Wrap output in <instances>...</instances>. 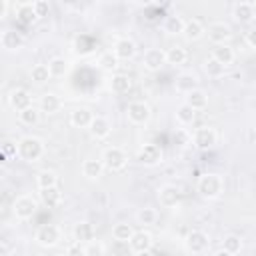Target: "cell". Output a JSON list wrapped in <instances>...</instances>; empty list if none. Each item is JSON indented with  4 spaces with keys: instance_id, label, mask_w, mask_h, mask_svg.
Returning <instances> with one entry per match:
<instances>
[{
    "instance_id": "obj_1",
    "label": "cell",
    "mask_w": 256,
    "mask_h": 256,
    "mask_svg": "<svg viewBox=\"0 0 256 256\" xmlns=\"http://www.w3.org/2000/svg\"><path fill=\"white\" fill-rule=\"evenodd\" d=\"M196 190L204 200H216L224 192V178L216 172H206L198 178Z\"/></svg>"
},
{
    "instance_id": "obj_2",
    "label": "cell",
    "mask_w": 256,
    "mask_h": 256,
    "mask_svg": "<svg viewBox=\"0 0 256 256\" xmlns=\"http://www.w3.org/2000/svg\"><path fill=\"white\" fill-rule=\"evenodd\" d=\"M18 158L32 164L44 156V142L38 136H22L18 142Z\"/></svg>"
},
{
    "instance_id": "obj_3",
    "label": "cell",
    "mask_w": 256,
    "mask_h": 256,
    "mask_svg": "<svg viewBox=\"0 0 256 256\" xmlns=\"http://www.w3.org/2000/svg\"><path fill=\"white\" fill-rule=\"evenodd\" d=\"M100 160H102V164H104L106 170L118 172V170L126 168V164H128V154H126L120 146H108V148H104Z\"/></svg>"
},
{
    "instance_id": "obj_4",
    "label": "cell",
    "mask_w": 256,
    "mask_h": 256,
    "mask_svg": "<svg viewBox=\"0 0 256 256\" xmlns=\"http://www.w3.org/2000/svg\"><path fill=\"white\" fill-rule=\"evenodd\" d=\"M60 238H62V232H60V228H58L56 224H42V226H38V230L34 232V242H36L38 246H42V248H52V246H56V244L60 242Z\"/></svg>"
},
{
    "instance_id": "obj_5",
    "label": "cell",
    "mask_w": 256,
    "mask_h": 256,
    "mask_svg": "<svg viewBox=\"0 0 256 256\" xmlns=\"http://www.w3.org/2000/svg\"><path fill=\"white\" fill-rule=\"evenodd\" d=\"M12 212H14V216L18 220H28L38 212V200L34 196H30V194H22V196H18L14 200Z\"/></svg>"
},
{
    "instance_id": "obj_6",
    "label": "cell",
    "mask_w": 256,
    "mask_h": 256,
    "mask_svg": "<svg viewBox=\"0 0 256 256\" xmlns=\"http://www.w3.org/2000/svg\"><path fill=\"white\" fill-rule=\"evenodd\" d=\"M126 116H128V120H130L132 124L142 126V124H146V122L150 120L152 110H150V106H148L144 100H134V102H130V104L126 106Z\"/></svg>"
},
{
    "instance_id": "obj_7",
    "label": "cell",
    "mask_w": 256,
    "mask_h": 256,
    "mask_svg": "<svg viewBox=\"0 0 256 256\" xmlns=\"http://www.w3.org/2000/svg\"><path fill=\"white\" fill-rule=\"evenodd\" d=\"M192 144L198 150H210V148H214L218 144V132L212 126H202V128H198L194 132Z\"/></svg>"
},
{
    "instance_id": "obj_8",
    "label": "cell",
    "mask_w": 256,
    "mask_h": 256,
    "mask_svg": "<svg viewBox=\"0 0 256 256\" xmlns=\"http://www.w3.org/2000/svg\"><path fill=\"white\" fill-rule=\"evenodd\" d=\"M136 160L142 164V166H158L162 162V148L158 144H142L136 152Z\"/></svg>"
},
{
    "instance_id": "obj_9",
    "label": "cell",
    "mask_w": 256,
    "mask_h": 256,
    "mask_svg": "<svg viewBox=\"0 0 256 256\" xmlns=\"http://www.w3.org/2000/svg\"><path fill=\"white\" fill-rule=\"evenodd\" d=\"M206 34H208V40L214 42V46L228 44V40L232 38V28L226 22H212V24H208Z\"/></svg>"
},
{
    "instance_id": "obj_10",
    "label": "cell",
    "mask_w": 256,
    "mask_h": 256,
    "mask_svg": "<svg viewBox=\"0 0 256 256\" xmlns=\"http://www.w3.org/2000/svg\"><path fill=\"white\" fill-rule=\"evenodd\" d=\"M180 198H182V192H180V188L174 186V184H162V186L158 188V202H160V206H164V208H174V206H178V204H180Z\"/></svg>"
},
{
    "instance_id": "obj_11",
    "label": "cell",
    "mask_w": 256,
    "mask_h": 256,
    "mask_svg": "<svg viewBox=\"0 0 256 256\" xmlns=\"http://www.w3.org/2000/svg\"><path fill=\"white\" fill-rule=\"evenodd\" d=\"M184 242H186L188 252H192V254H202V252H206V248H208V244H210V238H208V234H206L204 230H190Z\"/></svg>"
},
{
    "instance_id": "obj_12",
    "label": "cell",
    "mask_w": 256,
    "mask_h": 256,
    "mask_svg": "<svg viewBox=\"0 0 256 256\" xmlns=\"http://www.w3.org/2000/svg\"><path fill=\"white\" fill-rule=\"evenodd\" d=\"M142 64L148 72H158L166 64V50L162 48H148L142 56Z\"/></svg>"
},
{
    "instance_id": "obj_13",
    "label": "cell",
    "mask_w": 256,
    "mask_h": 256,
    "mask_svg": "<svg viewBox=\"0 0 256 256\" xmlns=\"http://www.w3.org/2000/svg\"><path fill=\"white\" fill-rule=\"evenodd\" d=\"M8 104H10L12 110L22 112V110H26V108L32 106V96H30V92L24 90V88H14V90L8 94Z\"/></svg>"
},
{
    "instance_id": "obj_14",
    "label": "cell",
    "mask_w": 256,
    "mask_h": 256,
    "mask_svg": "<svg viewBox=\"0 0 256 256\" xmlns=\"http://www.w3.org/2000/svg\"><path fill=\"white\" fill-rule=\"evenodd\" d=\"M72 236H74V242H80V244H88L96 238V230L94 226L88 222V220H82V222H76L74 228H72Z\"/></svg>"
},
{
    "instance_id": "obj_15",
    "label": "cell",
    "mask_w": 256,
    "mask_h": 256,
    "mask_svg": "<svg viewBox=\"0 0 256 256\" xmlns=\"http://www.w3.org/2000/svg\"><path fill=\"white\" fill-rule=\"evenodd\" d=\"M152 244H154V238L148 230H136L134 236L130 238L128 246L132 252H144V250H152Z\"/></svg>"
},
{
    "instance_id": "obj_16",
    "label": "cell",
    "mask_w": 256,
    "mask_h": 256,
    "mask_svg": "<svg viewBox=\"0 0 256 256\" xmlns=\"http://www.w3.org/2000/svg\"><path fill=\"white\" fill-rule=\"evenodd\" d=\"M112 52L118 56V60H132L136 56V42L132 38H118Z\"/></svg>"
},
{
    "instance_id": "obj_17",
    "label": "cell",
    "mask_w": 256,
    "mask_h": 256,
    "mask_svg": "<svg viewBox=\"0 0 256 256\" xmlns=\"http://www.w3.org/2000/svg\"><path fill=\"white\" fill-rule=\"evenodd\" d=\"M0 44H2L4 50H8V52H16V50H20V48L24 46V36H22L20 32L8 28V30L2 32V36H0Z\"/></svg>"
},
{
    "instance_id": "obj_18",
    "label": "cell",
    "mask_w": 256,
    "mask_h": 256,
    "mask_svg": "<svg viewBox=\"0 0 256 256\" xmlns=\"http://www.w3.org/2000/svg\"><path fill=\"white\" fill-rule=\"evenodd\" d=\"M88 130H90L92 138H96V140H104V138L110 136V132H112V124H110V120H108L106 116H94V120H92V124H90Z\"/></svg>"
},
{
    "instance_id": "obj_19",
    "label": "cell",
    "mask_w": 256,
    "mask_h": 256,
    "mask_svg": "<svg viewBox=\"0 0 256 256\" xmlns=\"http://www.w3.org/2000/svg\"><path fill=\"white\" fill-rule=\"evenodd\" d=\"M92 120H94V114H92L90 108L80 106V108H74V110L70 112V124H72L74 128H90Z\"/></svg>"
},
{
    "instance_id": "obj_20",
    "label": "cell",
    "mask_w": 256,
    "mask_h": 256,
    "mask_svg": "<svg viewBox=\"0 0 256 256\" xmlns=\"http://www.w3.org/2000/svg\"><path fill=\"white\" fill-rule=\"evenodd\" d=\"M38 106H40V112L56 114V112H60V108H62V100H60V96L54 94V92H44V94L40 96Z\"/></svg>"
},
{
    "instance_id": "obj_21",
    "label": "cell",
    "mask_w": 256,
    "mask_h": 256,
    "mask_svg": "<svg viewBox=\"0 0 256 256\" xmlns=\"http://www.w3.org/2000/svg\"><path fill=\"white\" fill-rule=\"evenodd\" d=\"M232 16H234V20H236L238 24H250V22L254 20V16H256L252 2H238V4L234 6Z\"/></svg>"
},
{
    "instance_id": "obj_22",
    "label": "cell",
    "mask_w": 256,
    "mask_h": 256,
    "mask_svg": "<svg viewBox=\"0 0 256 256\" xmlns=\"http://www.w3.org/2000/svg\"><path fill=\"white\" fill-rule=\"evenodd\" d=\"M176 90L182 94H190L194 90H198V76L194 72H182L176 78Z\"/></svg>"
},
{
    "instance_id": "obj_23",
    "label": "cell",
    "mask_w": 256,
    "mask_h": 256,
    "mask_svg": "<svg viewBox=\"0 0 256 256\" xmlns=\"http://www.w3.org/2000/svg\"><path fill=\"white\" fill-rule=\"evenodd\" d=\"M70 68H72L70 60L64 58V56H54V58L48 60V70H50L52 78H62V76H66V74L70 72Z\"/></svg>"
},
{
    "instance_id": "obj_24",
    "label": "cell",
    "mask_w": 256,
    "mask_h": 256,
    "mask_svg": "<svg viewBox=\"0 0 256 256\" xmlns=\"http://www.w3.org/2000/svg\"><path fill=\"white\" fill-rule=\"evenodd\" d=\"M104 170H106V168H104L102 160L86 158V160L82 162V176H84V178H88V180H98V178L102 176V172H104Z\"/></svg>"
},
{
    "instance_id": "obj_25",
    "label": "cell",
    "mask_w": 256,
    "mask_h": 256,
    "mask_svg": "<svg viewBox=\"0 0 256 256\" xmlns=\"http://www.w3.org/2000/svg\"><path fill=\"white\" fill-rule=\"evenodd\" d=\"M212 58L214 60H218L222 66H230L232 62H234V58H236V54H234V48L230 46V44H218V46H214L212 48Z\"/></svg>"
},
{
    "instance_id": "obj_26",
    "label": "cell",
    "mask_w": 256,
    "mask_h": 256,
    "mask_svg": "<svg viewBox=\"0 0 256 256\" xmlns=\"http://www.w3.org/2000/svg\"><path fill=\"white\" fill-rule=\"evenodd\" d=\"M38 198H40V202L46 208H58L60 202H62V192L58 190V186H54V188H42L38 192Z\"/></svg>"
},
{
    "instance_id": "obj_27",
    "label": "cell",
    "mask_w": 256,
    "mask_h": 256,
    "mask_svg": "<svg viewBox=\"0 0 256 256\" xmlns=\"http://www.w3.org/2000/svg\"><path fill=\"white\" fill-rule=\"evenodd\" d=\"M16 20L20 24H24V26L34 24L38 20V16L34 12V2H22V4H18V8H16Z\"/></svg>"
},
{
    "instance_id": "obj_28",
    "label": "cell",
    "mask_w": 256,
    "mask_h": 256,
    "mask_svg": "<svg viewBox=\"0 0 256 256\" xmlns=\"http://www.w3.org/2000/svg\"><path fill=\"white\" fill-rule=\"evenodd\" d=\"M204 34H206V26H204L200 20H196V18L186 20V26H184V32H182V36H184L186 40L194 42V40H200Z\"/></svg>"
},
{
    "instance_id": "obj_29",
    "label": "cell",
    "mask_w": 256,
    "mask_h": 256,
    "mask_svg": "<svg viewBox=\"0 0 256 256\" xmlns=\"http://www.w3.org/2000/svg\"><path fill=\"white\" fill-rule=\"evenodd\" d=\"M184 26H186V20H182V16H178V14L166 16V20H164V24H162L164 32L170 34V36L182 34V32H184Z\"/></svg>"
},
{
    "instance_id": "obj_30",
    "label": "cell",
    "mask_w": 256,
    "mask_h": 256,
    "mask_svg": "<svg viewBox=\"0 0 256 256\" xmlns=\"http://www.w3.org/2000/svg\"><path fill=\"white\" fill-rule=\"evenodd\" d=\"M132 88V78L128 74H112V80H110V90L116 92V94H126L128 90Z\"/></svg>"
},
{
    "instance_id": "obj_31",
    "label": "cell",
    "mask_w": 256,
    "mask_h": 256,
    "mask_svg": "<svg viewBox=\"0 0 256 256\" xmlns=\"http://www.w3.org/2000/svg\"><path fill=\"white\" fill-rule=\"evenodd\" d=\"M96 64H98V68L104 70V72H114V70L118 68L120 60H118V56H116L112 50H106V52H102V54L98 56Z\"/></svg>"
},
{
    "instance_id": "obj_32",
    "label": "cell",
    "mask_w": 256,
    "mask_h": 256,
    "mask_svg": "<svg viewBox=\"0 0 256 256\" xmlns=\"http://www.w3.org/2000/svg\"><path fill=\"white\" fill-rule=\"evenodd\" d=\"M134 228H132V224H128V222H118V224H114L112 226V238L116 240V242H130V238L134 236Z\"/></svg>"
},
{
    "instance_id": "obj_33",
    "label": "cell",
    "mask_w": 256,
    "mask_h": 256,
    "mask_svg": "<svg viewBox=\"0 0 256 256\" xmlns=\"http://www.w3.org/2000/svg\"><path fill=\"white\" fill-rule=\"evenodd\" d=\"M186 58H188L186 48H182L178 44L176 46H170L166 50V64H170V66H180V64L186 62Z\"/></svg>"
},
{
    "instance_id": "obj_34",
    "label": "cell",
    "mask_w": 256,
    "mask_h": 256,
    "mask_svg": "<svg viewBox=\"0 0 256 256\" xmlns=\"http://www.w3.org/2000/svg\"><path fill=\"white\" fill-rule=\"evenodd\" d=\"M186 104H188L190 108H194L196 112H198V110H204V108L208 106V94L198 88V90L186 94Z\"/></svg>"
},
{
    "instance_id": "obj_35",
    "label": "cell",
    "mask_w": 256,
    "mask_h": 256,
    "mask_svg": "<svg viewBox=\"0 0 256 256\" xmlns=\"http://www.w3.org/2000/svg\"><path fill=\"white\" fill-rule=\"evenodd\" d=\"M36 184L40 190L42 188H54V186H58V174L54 170H40L36 174Z\"/></svg>"
},
{
    "instance_id": "obj_36",
    "label": "cell",
    "mask_w": 256,
    "mask_h": 256,
    "mask_svg": "<svg viewBox=\"0 0 256 256\" xmlns=\"http://www.w3.org/2000/svg\"><path fill=\"white\" fill-rule=\"evenodd\" d=\"M30 78H32V82L38 84V86L46 84V82L52 78V74H50V70H48V64H36V66H32Z\"/></svg>"
},
{
    "instance_id": "obj_37",
    "label": "cell",
    "mask_w": 256,
    "mask_h": 256,
    "mask_svg": "<svg viewBox=\"0 0 256 256\" xmlns=\"http://www.w3.org/2000/svg\"><path fill=\"white\" fill-rule=\"evenodd\" d=\"M18 120H20V124H24V126H36V124L40 122V110L34 108V106H30V108L18 112Z\"/></svg>"
},
{
    "instance_id": "obj_38",
    "label": "cell",
    "mask_w": 256,
    "mask_h": 256,
    "mask_svg": "<svg viewBox=\"0 0 256 256\" xmlns=\"http://www.w3.org/2000/svg\"><path fill=\"white\" fill-rule=\"evenodd\" d=\"M204 72L210 76V78H222L226 74V66H222L218 60H214L212 56L204 62Z\"/></svg>"
},
{
    "instance_id": "obj_39",
    "label": "cell",
    "mask_w": 256,
    "mask_h": 256,
    "mask_svg": "<svg viewBox=\"0 0 256 256\" xmlns=\"http://www.w3.org/2000/svg\"><path fill=\"white\" fill-rule=\"evenodd\" d=\"M176 120H178L180 124H192V122L196 120V110L190 108V106L184 102V104H180V106L176 108Z\"/></svg>"
},
{
    "instance_id": "obj_40",
    "label": "cell",
    "mask_w": 256,
    "mask_h": 256,
    "mask_svg": "<svg viewBox=\"0 0 256 256\" xmlns=\"http://www.w3.org/2000/svg\"><path fill=\"white\" fill-rule=\"evenodd\" d=\"M156 218H158V214H156V210L150 208V206H144V208H140V210L136 212V220H138V224H142V226L154 224Z\"/></svg>"
},
{
    "instance_id": "obj_41",
    "label": "cell",
    "mask_w": 256,
    "mask_h": 256,
    "mask_svg": "<svg viewBox=\"0 0 256 256\" xmlns=\"http://www.w3.org/2000/svg\"><path fill=\"white\" fill-rule=\"evenodd\" d=\"M222 248L228 250L230 254H238V252L242 250V240H240V236H236V234L226 236V238L222 240Z\"/></svg>"
},
{
    "instance_id": "obj_42",
    "label": "cell",
    "mask_w": 256,
    "mask_h": 256,
    "mask_svg": "<svg viewBox=\"0 0 256 256\" xmlns=\"http://www.w3.org/2000/svg\"><path fill=\"white\" fill-rule=\"evenodd\" d=\"M84 248H86V256H104V252H106V246L96 238L92 242L84 244Z\"/></svg>"
},
{
    "instance_id": "obj_43",
    "label": "cell",
    "mask_w": 256,
    "mask_h": 256,
    "mask_svg": "<svg viewBox=\"0 0 256 256\" xmlns=\"http://www.w3.org/2000/svg\"><path fill=\"white\" fill-rule=\"evenodd\" d=\"M34 12H36L38 20L40 18H46L50 14V4L46 0H34Z\"/></svg>"
},
{
    "instance_id": "obj_44",
    "label": "cell",
    "mask_w": 256,
    "mask_h": 256,
    "mask_svg": "<svg viewBox=\"0 0 256 256\" xmlns=\"http://www.w3.org/2000/svg\"><path fill=\"white\" fill-rule=\"evenodd\" d=\"M66 254H68V256H86V248H84V244H80V242H72V244H68Z\"/></svg>"
},
{
    "instance_id": "obj_45",
    "label": "cell",
    "mask_w": 256,
    "mask_h": 256,
    "mask_svg": "<svg viewBox=\"0 0 256 256\" xmlns=\"http://www.w3.org/2000/svg\"><path fill=\"white\" fill-rule=\"evenodd\" d=\"M2 152H4V156H18V144L6 140V142L2 144Z\"/></svg>"
},
{
    "instance_id": "obj_46",
    "label": "cell",
    "mask_w": 256,
    "mask_h": 256,
    "mask_svg": "<svg viewBox=\"0 0 256 256\" xmlns=\"http://www.w3.org/2000/svg\"><path fill=\"white\" fill-rule=\"evenodd\" d=\"M246 44H248L252 50H256V26H252V28L246 32Z\"/></svg>"
},
{
    "instance_id": "obj_47",
    "label": "cell",
    "mask_w": 256,
    "mask_h": 256,
    "mask_svg": "<svg viewBox=\"0 0 256 256\" xmlns=\"http://www.w3.org/2000/svg\"><path fill=\"white\" fill-rule=\"evenodd\" d=\"M8 8H10L8 0H0V20H4V18H6V14H8Z\"/></svg>"
},
{
    "instance_id": "obj_48",
    "label": "cell",
    "mask_w": 256,
    "mask_h": 256,
    "mask_svg": "<svg viewBox=\"0 0 256 256\" xmlns=\"http://www.w3.org/2000/svg\"><path fill=\"white\" fill-rule=\"evenodd\" d=\"M212 256H234V254H230L228 250H224V248H220V250H216Z\"/></svg>"
},
{
    "instance_id": "obj_49",
    "label": "cell",
    "mask_w": 256,
    "mask_h": 256,
    "mask_svg": "<svg viewBox=\"0 0 256 256\" xmlns=\"http://www.w3.org/2000/svg\"><path fill=\"white\" fill-rule=\"evenodd\" d=\"M134 256H152V250H144V252H134Z\"/></svg>"
},
{
    "instance_id": "obj_50",
    "label": "cell",
    "mask_w": 256,
    "mask_h": 256,
    "mask_svg": "<svg viewBox=\"0 0 256 256\" xmlns=\"http://www.w3.org/2000/svg\"><path fill=\"white\" fill-rule=\"evenodd\" d=\"M56 256H68V254H66V250H64V252H60V254H56Z\"/></svg>"
},
{
    "instance_id": "obj_51",
    "label": "cell",
    "mask_w": 256,
    "mask_h": 256,
    "mask_svg": "<svg viewBox=\"0 0 256 256\" xmlns=\"http://www.w3.org/2000/svg\"><path fill=\"white\" fill-rule=\"evenodd\" d=\"M252 6H254V12H256V2H252Z\"/></svg>"
}]
</instances>
